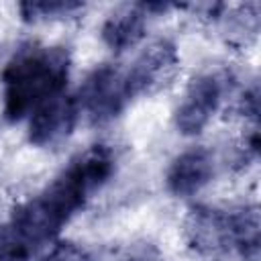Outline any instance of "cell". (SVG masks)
<instances>
[{
    "label": "cell",
    "mask_w": 261,
    "mask_h": 261,
    "mask_svg": "<svg viewBox=\"0 0 261 261\" xmlns=\"http://www.w3.org/2000/svg\"><path fill=\"white\" fill-rule=\"evenodd\" d=\"M43 261H94L92 255L75 243H57Z\"/></svg>",
    "instance_id": "7c38bea8"
},
{
    "label": "cell",
    "mask_w": 261,
    "mask_h": 261,
    "mask_svg": "<svg viewBox=\"0 0 261 261\" xmlns=\"http://www.w3.org/2000/svg\"><path fill=\"white\" fill-rule=\"evenodd\" d=\"M80 104L73 96L59 94L31 114L29 141L35 147L51 149L61 145L75 128Z\"/></svg>",
    "instance_id": "52a82bcc"
},
{
    "label": "cell",
    "mask_w": 261,
    "mask_h": 261,
    "mask_svg": "<svg viewBox=\"0 0 261 261\" xmlns=\"http://www.w3.org/2000/svg\"><path fill=\"white\" fill-rule=\"evenodd\" d=\"M29 257V249L12 232L10 224H0V261H24Z\"/></svg>",
    "instance_id": "8fae6325"
},
{
    "label": "cell",
    "mask_w": 261,
    "mask_h": 261,
    "mask_svg": "<svg viewBox=\"0 0 261 261\" xmlns=\"http://www.w3.org/2000/svg\"><path fill=\"white\" fill-rule=\"evenodd\" d=\"M226 92V75L218 71L194 77L175 110V126L181 135H198L216 114Z\"/></svg>",
    "instance_id": "5b68a950"
},
{
    "label": "cell",
    "mask_w": 261,
    "mask_h": 261,
    "mask_svg": "<svg viewBox=\"0 0 261 261\" xmlns=\"http://www.w3.org/2000/svg\"><path fill=\"white\" fill-rule=\"evenodd\" d=\"M112 173L114 153L106 145H92L75 155L39 194L14 208L10 218L12 232L33 255L39 247L57 237V232L86 206Z\"/></svg>",
    "instance_id": "6da1fadb"
},
{
    "label": "cell",
    "mask_w": 261,
    "mask_h": 261,
    "mask_svg": "<svg viewBox=\"0 0 261 261\" xmlns=\"http://www.w3.org/2000/svg\"><path fill=\"white\" fill-rule=\"evenodd\" d=\"M120 261H165V259H163L161 251L153 243L141 241V243L130 245Z\"/></svg>",
    "instance_id": "4fadbf2b"
},
{
    "label": "cell",
    "mask_w": 261,
    "mask_h": 261,
    "mask_svg": "<svg viewBox=\"0 0 261 261\" xmlns=\"http://www.w3.org/2000/svg\"><path fill=\"white\" fill-rule=\"evenodd\" d=\"M167 8H173L171 4L163 2H135L124 4L116 8L102 24V41L112 51H124L133 45H137L147 29L149 14L165 12Z\"/></svg>",
    "instance_id": "ba28073f"
},
{
    "label": "cell",
    "mask_w": 261,
    "mask_h": 261,
    "mask_svg": "<svg viewBox=\"0 0 261 261\" xmlns=\"http://www.w3.org/2000/svg\"><path fill=\"white\" fill-rule=\"evenodd\" d=\"M69 65L71 59L65 47L29 45L18 49L2 69L4 118L18 122L63 94Z\"/></svg>",
    "instance_id": "7a4b0ae2"
},
{
    "label": "cell",
    "mask_w": 261,
    "mask_h": 261,
    "mask_svg": "<svg viewBox=\"0 0 261 261\" xmlns=\"http://www.w3.org/2000/svg\"><path fill=\"white\" fill-rule=\"evenodd\" d=\"M177 67L179 55L171 41L159 39L151 43L126 69H120V90L126 106L141 96L161 90L175 75Z\"/></svg>",
    "instance_id": "277c9868"
},
{
    "label": "cell",
    "mask_w": 261,
    "mask_h": 261,
    "mask_svg": "<svg viewBox=\"0 0 261 261\" xmlns=\"http://www.w3.org/2000/svg\"><path fill=\"white\" fill-rule=\"evenodd\" d=\"M184 237L202 255L239 253L245 261H259V208L194 206L184 220Z\"/></svg>",
    "instance_id": "3957f363"
},
{
    "label": "cell",
    "mask_w": 261,
    "mask_h": 261,
    "mask_svg": "<svg viewBox=\"0 0 261 261\" xmlns=\"http://www.w3.org/2000/svg\"><path fill=\"white\" fill-rule=\"evenodd\" d=\"M20 16L27 22H41V20H55L63 16H73L75 12L84 10L82 2L73 0H41V2H20L18 4Z\"/></svg>",
    "instance_id": "30bf717a"
},
{
    "label": "cell",
    "mask_w": 261,
    "mask_h": 261,
    "mask_svg": "<svg viewBox=\"0 0 261 261\" xmlns=\"http://www.w3.org/2000/svg\"><path fill=\"white\" fill-rule=\"evenodd\" d=\"M77 104L88 112L94 124H104L116 118L126 108L120 90V67L110 63L96 67L86 77Z\"/></svg>",
    "instance_id": "8992f818"
},
{
    "label": "cell",
    "mask_w": 261,
    "mask_h": 261,
    "mask_svg": "<svg viewBox=\"0 0 261 261\" xmlns=\"http://www.w3.org/2000/svg\"><path fill=\"white\" fill-rule=\"evenodd\" d=\"M214 175V157L206 147H194L173 159L167 169V190L186 198L200 192Z\"/></svg>",
    "instance_id": "9c48e42d"
}]
</instances>
